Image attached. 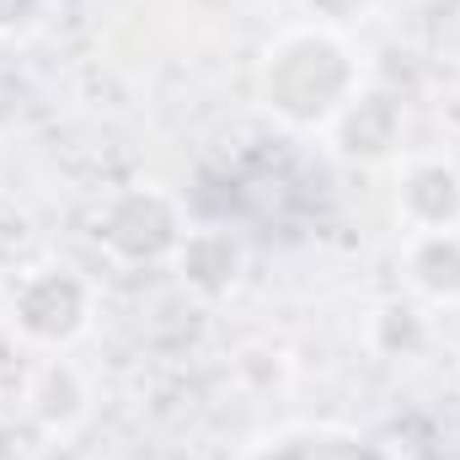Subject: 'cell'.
I'll return each mask as SVG.
<instances>
[{
	"mask_svg": "<svg viewBox=\"0 0 460 460\" xmlns=\"http://www.w3.org/2000/svg\"><path fill=\"white\" fill-rule=\"evenodd\" d=\"M364 92V65L348 49V32L300 22L279 32L257 59V102L295 134H327L343 108Z\"/></svg>",
	"mask_w": 460,
	"mask_h": 460,
	"instance_id": "6da1fadb",
	"label": "cell"
},
{
	"mask_svg": "<svg viewBox=\"0 0 460 460\" xmlns=\"http://www.w3.org/2000/svg\"><path fill=\"white\" fill-rule=\"evenodd\" d=\"M188 235V215L182 204L155 188V182H134V188H118L108 193L97 209H92V241L123 262V268H155V262H172L177 246Z\"/></svg>",
	"mask_w": 460,
	"mask_h": 460,
	"instance_id": "7a4b0ae2",
	"label": "cell"
},
{
	"mask_svg": "<svg viewBox=\"0 0 460 460\" xmlns=\"http://www.w3.org/2000/svg\"><path fill=\"white\" fill-rule=\"evenodd\" d=\"M5 316H11V332H16L22 343L43 348V353H59V348H70L86 327H92V316H97V289H92V279H86L81 268H70V262H38V268H27V273L16 279Z\"/></svg>",
	"mask_w": 460,
	"mask_h": 460,
	"instance_id": "3957f363",
	"label": "cell"
},
{
	"mask_svg": "<svg viewBox=\"0 0 460 460\" xmlns=\"http://www.w3.org/2000/svg\"><path fill=\"white\" fill-rule=\"evenodd\" d=\"M402 235L412 230H460V166L434 150L396 155V188H391Z\"/></svg>",
	"mask_w": 460,
	"mask_h": 460,
	"instance_id": "277c9868",
	"label": "cell"
},
{
	"mask_svg": "<svg viewBox=\"0 0 460 460\" xmlns=\"http://www.w3.org/2000/svg\"><path fill=\"white\" fill-rule=\"evenodd\" d=\"M172 268H177L182 289H193L199 300H226L246 273V246H241V235L220 226H188Z\"/></svg>",
	"mask_w": 460,
	"mask_h": 460,
	"instance_id": "5b68a950",
	"label": "cell"
},
{
	"mask_svg": "<svg viewBox=\"0 0 460 460\" xmlns=\"http://www.w3.org/2000/svg\"><path fill=\"white\" fill-rule=\"evenodd\" d=\"M327 134L338 139L348 161H396L402 155V102L364 86Z\"/></svg>",
	"mask_w": 460,
	"mask_h": 460,
	"instance_id": "8992f818",
	"label": "cell"
},
{
	"mask_svg": "<svg viewBox=\"0 0 460 460\" xmlns=\"http://www.w3.org/2000/svg\"><path fill=\"white\" fill-rule=\"evenodd\" d=\"M402 279L429 305H460V230L402 235Z\"/></svg>",
	"mask_w": 460,
	"mask_h": 460,
	"instance_id": "52a82bcc",
	"label": "cell"
},
{
	"mask_svg": "<svg viewBox=\"0 0 460 460\" xmlns=\"http://www.w3.org/2000/svg\"><path fill=\"white\" fill-rule=\"evenodd\" d=\"M241 460H396L385 456L375 439L348 434V429H289L262 445H252Z\"/></svg>",
	"mask_w": 460,
	"mask_h": 460,
	"instance_id": "ba28073f",
	"label": "cell"
},
{
	"mask_svg": "<svg viewBox=\"0 0 460 460\" xmlns=\"http://www.w3.org/2000/svg\"><path fill=\"white\" fill-rule=\"evenodd\" d=\"M27 402H32V418H38L43 429H70L75 418H86V385H81V375H75L65 358H49V364L32 375Z\"/></svg>",
	"mask_w": 460,
	"mask_h": 460,
	"instance_id": "9c48e42d",
	"label": "cell"
},
{
	"mask_svg": "<svg viewBox=\"0 0 460 460\" xmlns=\"http://www.w3.org/2000/svg\"><path fill=\"white\" fill-rule=\"evenodd\" d=\"M369 5H375V0H300V11H305L316 27H332V32H348L353 22H364Z\"/></svg>",
	"mask_w": 460,
	"mask_h": 460,
	"instance_id": "30bf717a",
	"label": "cell"
},
{
	"mask_svg": "<svg viewBox=\"0 0 460 460\" xmlns=\"http://www.w3.org/2000/svg\"><path fill=\"white\" fill-rule=\"evenodd\" d=\"M43 11H49V0H0V32H5V38L32 32V27L43 22Z\"/></svg>",
	"mask_w": 460,
	"mask_h": 460,
	"instance_id": "8fae6325",
	"label": "cell"
}]
</instances>
